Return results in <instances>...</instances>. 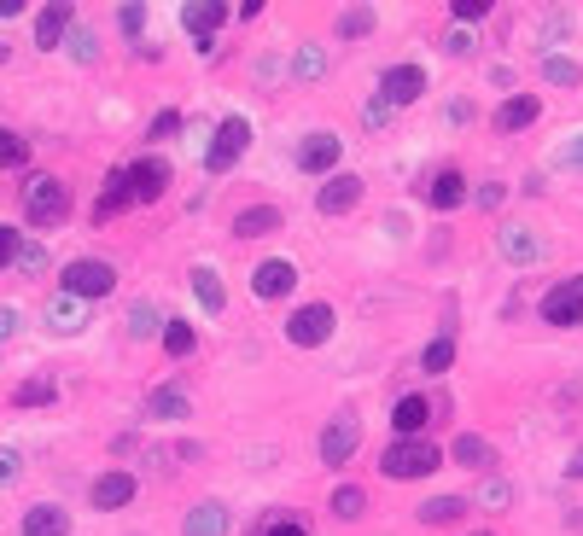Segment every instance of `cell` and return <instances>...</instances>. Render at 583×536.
<instances>
[{
	"label": "cell",
	"mask_w": 583,
	"mask_h": 536,
	"mask_svg": "<svg viewBox=\"0 0 583 536\" xmlns=\"http://www.w3.org/2000/svg\"><path fill=\"white\" fill-rule=\"evenodd\" d=\"M245 146H251V123H245V117H222V123H216V140L205 146V169L210 175H228V169L240 164Z\"/></svg>",
	"instance_id": "cell-5"
},
{
	"label": "cell",
	"mask_w": 583,
	"mask_h": 536,
	"mask_svg": "<svg viewBox=\"0 0 583 536\" xmlns=\"http://www.w3.org/2000/svg\"><path fill=\"white\" fill-rule=\"evenodd\" d=\"M18 327H24V315H18L12 303H0V338H12V333H18Z\"/></svg>",
	"instance_id": "cell-48"
},
{
	"label": "cell",
	"mask_w": 583,
	"mask_h": 536,
	"mask_svg": "<svg viewBox=\"0 0 583 536\" xmlns=\"http://www.w3.org/2000/svg\"><path fill=\"white\" fill-rule=\"evenodd\" d=\"M193 298H199L205 315H222L228 309V292H222V274L216 268H193Z\"/></svg>",
	"instance_id": "cell-25"
},
{
	"label": "cell",
	"mask_w": 583,
	"mask_h": 536,
	"mask_svg": "<svg viewBox=\"0 0 583 536\" xmlns=\"http://www.w3.org/2000/svg\"><path fill=\"white\" fill-rule=\"evenodd\" d=\"M164 350H170L175 362H187V356L199 350V327H193V321H170V327H164Z\"/></svg>",
	"instance_id": "cell-31"
},
{
	"label": "cell",
	"mask_w": 583,
	"mask_h": 536,
	"mask_svg": "<svg viewBox=\"0 0 583 536\" xmlns=\"http://www.w3.org/2000/svg\"><path fill=\"white\" fill-rule=\"evenodd\" d=\"M53 397H59V379H47V373H41V379H24V385L12 391V402H18V408H47Z\"/></svg>",
	"instance_id": "cell-32"
},
{
	"label": "cell",
	"mask_w": 583,
	"mask_h": 536,
	"mask_svg": "<svg viewBox=\"0 0 583 536\" xmlns=\"http://www.w3.org/2000/svg\"><path fill=\"white\" fill-rule=\"evenodd\" d=\"M414 513H420V525H461L467 519V496H432V502H420Z\"/></svg>",
	"instance_id": "cell-26"
},
{
	"label": "cell",
	"mask_w": 583,
	"mask_h": 536,
	"mask_svg": "<svg viewBox=\"0 0 583 536\" xmlns=\"http://www.w3.org/2000/svg\"><path fill=\"white\" fill-rule=\"evenodd\" d=\"M449 368H455V338L438 333L426 350H420V373H449Z\"/></svg>",
	"instance_id": "cell-33"
},
{
	"label": "cell",
	"mask_w": 583,
	"mask_h": 536,
	"mask_svg": "<svg viewBox=\"0 0 583 536\" xmlns=\"http://www.w3.org/2000/svg\"><path fill=\"white\" fill-rule=\"evenodd\" d=\"M292 286H298V268L286 263V257H269V263H257V268H251V292H257L263 303L292 298Z\"/></svg>",
	"instance_id": "cell-11"
},
{
	"label": "cell",
	"mask_w": 583,
	"mask_h": 536,
	"mask_svg": "<svg viewBox=\"0 0 583 536\" xmlns=\"http://www.w3.org/2000/svg\"><path fill=\"white\" fill-rule=\"evenodd\" d=\"M420 199L432 204V210H455V204H467V175H461V169H438V175H426V181H420Z\"/></svg>",
	"instance_id": "cell-14"
},
{
	"label": "cell",
	"mask_w": 583,
	"mask_h": 536,
	"mask_svg": "<svg viewBox=\"0 0 583 536\" xmlns=\"http://www.w3.org/2000/svg\"><path fill=\"white\" fill-rule=\"evenodd\" d=\"M0 65H6V47H0Z\"/></svg>",
	"instance_id": "cell-53"
},
{
	"label": "cell",
	"mask_w": 583,
	"mask_h": 536,
	"mask_svg": "<svg viewBox=\"0 0 583 536\" xmlns=\"http://www.w3.org/2000/svg\"><path fill=\"white\" fill-rule=\"evenodd\" d=\"M449 18H455V24H484V18H490V0H455Z\"/></svg>",
	"instance_id": "cell-42"
},
{
	"label": "cell",
	"mask_w": 583,
	"mask_h": 536,
	"mask_svg": "<svg viewBox=\"0 0 583 536\" xmlns=\"http://www.w3.org/2000/svg\"><path fill=\"white\" fill-rule=\"evenodd\" d=\"M47 321H53V333H82V327H88V321H82V298L59 292V298L47 303Z\"/></svg>",
	"instance_id": "cell-28"
},
{
	"label": "cell",
	"mask_w": 583,
	"mask_h": 536,
	"mask_svg": "<svg viewBox=\"0 0 583 536\" xmlns=\"http://www.w3.org/2000/svg\"><path fill=\"white\" fill-rule=\"evenodd\" d=\"M18 472H24V461H18V449H0V490H6V484H12Z\"/></svg>",
	"instance_id": "cell-47"
},
{
	"label": "cell",
	"mask_w": 583,
	"mask_h": 536,
	"mask_svg": "<svg viewBox=\"0 0 583 536\" xmlns=\"http://www.w3.org/2000/svg\"><path fill=\"white\" fill-rule=\"evenodd\" d=\"M391 426H397V437H426V426H432V402L420 397V391L397 397V408H391Z\"/></svg>",
	"instance_id": "cell-19"
},
{
	"label": "cell",
	"mask_w": 583,
	"mask_h": 536,
	"mask_svg": "<svg viewBox=\"0 0 583 536\" xmlns=\"http://www.w3.org/2000/svg\"><path fill=\"white\" fill-rule=\"evenodd\" d=\"M420 94H426V70L420 65H391L379 76V100L391 105V111H397V105H414Z\"/></svg>",
	"instance_id": "cell-10"
},
{
	"label": "cell",
	"mask_w": 583,
	"mask_h": 536,
	"mask_svg": "<svg viewBox=\"0 0 583 536\" xmlns=\"http://www.w3.org/2000/svg\"><path fill=\"white\" fill-rule=\"evenodd\" d=\"M292 76H298V82H321V76H327V47H292Z\"/></svg>",
	"instance_id": "cell-30"
},
{
	"label": "cell",
	"mask_w": 583,
	"mask_h": 536,
	"mask_svg": "<svg viewBox=\"0 0 583 536\" xmlns=\"http://www.w3.org/2000/svg\"><path fill=\"white\" fill-rule=\"evenodd\" d=\"M508 502H514V490H508L502 478H484V484H479V507H490V513H502Z\"/></svg>",
	"instance_id": "cell-38"
},
{
	"label": "cell",
	"mask_w": 583,
	"mask_h": 536,
	"mask_svg": "<svg viewBox=\"0 0 583 536\" xmlns=\"http://www.w3.org/2000/svg\"><path fill=\"white\" fill-rule=\"evenodd\" d=\"M543 321L549 327H583V280H554L549 292H543Z\"/></svg>",
	"instance_id": "cell-7"
},
{
	"label": "cell",
	"mask_w": 583,
	"mask_h": 536,
	"mask_svg": "<svg viewBox=\"0 0 583 536\" xmlns=\"http://www.w3.org/2000/svg\"><path fill=\"white\" fill-rule=\"evenodd\" d=\"M18 245H24V234L0 228V268H12V263H18Z\"/></svg>",
	"instance_id": "cell-46"
},
{
	"label": "cell",
	"mask_w": 583,
	"mask_h": 536,
	"mask_svg": "<svg viewBox=\"0 0 583 536\" xmlns=\"http://www.w3.org/2000/svg\"><path fill=\"white\" fill-rule=\"evenodd\" d=\"M449 461H455V467H473V472H490L496 467V449H490L479 432H461L449 443Z\"/></svg>",
	"instance_id": "cell-22"
},
{
	"label": "cell",
	"mask_w": 583,
	"mask_h": 536,
	"mask_svg": "<svg viewBox=\"0 0 583 536\" xmlns=\"http://www.w3.org/2000/svg\"><path fill=\"white\" fill-rule=\"evenodd\" d=\"M356 443H362V420L356 414H339V420H327V432H321V467L339 472L350 455H356Z\"/></svg>",
	"instance_id": "cell-8"
},
{
	"label": "cell",
	"mask_w": 583,
	"mask_h": 536,
	"mask_svg": "<svg viewBox=\"0 0 583 536\" xmlns=\"http://www.w3.org/2000/svg\"><path fill=\"white\" fill-rule=\"evenodd\" d=\"M18 274H41V268H47V251H41V245H35V239H24V245H18Z\"/></svg>",
	"instance_id": "cell-43"
},
{
	"label": "cell",
	"mask_w": 583,
	"mask_h": 536,
	"mask_svg": "<svg viewBox=\"0 0 583 536\" xmlns=\"http://www.w3.org/2000/svg\"><path fill=\"white\" fill-rule=\"evenodd\" d=\"M222 24H228V6H222V0H187V6H181V30L199 35V41H210Z\"/></svg>",
	"instance_id": "cell-17"
},
{
	"label": "cell",
	"mask_w": 583,
	"mask_h": 536,
	"mask_svg": "<svg viewBox=\"0 0 583 536\" xmlns=\"http://www.w3.org/2000/svg\"><path fill=\"white\" fill-rule=\"evenodd\" d=\"M379 12L374 6H344L339 12V41H362V35H374Z\"/></svg>",
	"instance_id": "cell-29"
},
{
	"label": "cell",
	"mask_w": 583,
	"mask_h": 536,
	"mask_svg": "<svg viewBox=\"0 0 583 536\" xmlns=\"http://www.w3.org/2000/svg\"><path fill=\"white\" fill-rule=\"evenodd\" d=\"M333 513H339V519H362V513H368V490H362V484H339V490H333Z\"/></svg>",
	"instance_id": "cell-36"
},
{
	"label": "cell",
	"mask_w": 583,
	"mask_h": 536,
	"mask_svg": "<svg viewBox=\"0 0 583 536\" xmlns=\"http://www.w3.org/2000/svg\"><path fill=\"white\" fill-rule=\"evenodd\" d=\"M467 47H473V41H467V35H461V30H449V35H444V53H455V59H461Z\"/></svg>",
	"instance_id": "cell-50"
},
{
	"label": "cell",
	"mask_w": 583,
	"mask_h": 536,
	"mask_svg": "<svg viewBox=\"0 0 583 536\" xmlns=\"http://www.w3.org/2000/svg\"><path fill=\"white\" fill-rule=\"evenodd\" d=\"M543 82H554V88H578L583 65L578 59H566V53H549V59H543Z\"/></svg>",
	"instance_id": "cell-34"
},
{
	"label": "cell",
	"mask_w": 583,
	"mask_h": 536,
	"mask_svg": "<svg viewBox=\"0 0 583 536\" xmlns=\"http://www.w3.org/2000/svg\"><path fill=\"white\" fill-rule=\"evenodd\" d=\"M24 12V0H0V18H18Z\"/></svg>",
	"instance_id": "cell-51"
},
{
	"label": "cell",
	"mask_w": 583,
	"mask_h": 536,
	"mask_svg": "<svg viewBox=\"0 0 583 536\" xmlns=\"http://www.w3.org/2000/svg\"><path fill=\"white\" fill-rule=\"evenodd\" d=\"M164 327H170V321H164V315H158V309H152L146 298H140L135 309H129V333H135V338H152V333L164 338Z\"/></svg>",
	"instance_id": "cell-35"
},
{
	"label": "cell",
	"mask_w": 583,
	"mask_h": 536,
	"mask_svg": "<svg viewBox=\"0 0 583 536\" xmlns=\"http://www.w3.org/2000/svg\"><path fill=\"white\" fill-rule=\"evenodd\" d=\"M170 134H181V111H158L152 129H146V140H170Z\"/></svg>",
	"instance_id": "cell-44"
},
{
	"label": "cell",
	"mask_w": 583,
	"mask_h": 536,
	"mask_svg": "<svg viewBox=\"0 0 583 536\" xmlns=\"http://www.w3.org/2000/svg\"><path fill=\"white\" fill-rule=\"evenodd\" d=\"M24 536H70V513L53 502H35L24 513Z\"/></svg>",
	"instance_id": "cell-23"
},
{
	"label": "cell",
	"mask_w": 583,
	"mask_h": 536,
	"mask_svg": "<svg viewBox=\"0 0 583 536\" xmlns=\"http://www.w3.org/2000/svg\"><path fill=\"white\" fill-rule=\"evenodd\" d=\"M560 164H566V169H583V134H578V140H566V146H560Z\"/></svg>",
	"instance_id": "cell-49"
},
{
	"label": "cell",
	"mask_w": 583,
	"mask_h": 536,
	"mask_svg": "<svg viewBox=\"0 0 583 536\" xmlns=\"http://www.w3.org/2000/svg\"><path fill=\"white\" fill-rule=\"evenodd\" d=\"M339 327V315H333V303H304V309H292V321H286V344H298V350H321L327 338Z\"/></svg>",
	"instance_id": "cell-4"
},
{
	"label": "cell",
	"mask_w": 583,
	"mask_h": 536,
	"mask_svg": "<svg viewBox=\"0 0 583 536\" xmlns=\"http://www.w3.org/2000/svg\"><path fill=\"white\" fill-rule=\"evenodd\" d=\"M479 536H490V531H479Z\"/></svg>",
	"instance_id": "cell-54"
},
{
	"label": "cell",
	"mask_w": 583,
	"mask_h": 536,
	"mask_svg": "<svg viewBox=\"0 0 583 536\" xmlns=\"http://www.w3.org/2000/svg\"><path fill=\"white\" fill-rule=\"evenodd\" d=\"M339 152H344V140L333 129H315L298 140V152H292V164L304 169V175H339Z\"/></svg>",
	"instance_id": "cell-6"
},
{
	"label": "cell",
	"mask_w": 583,
	"mask_h": 536,
	"mask_svg": "<svg viewBox=\"0 0 583 536\" xmlns=\"http://www.w3.org/2000/svg\"><path fill=\"white\" fill-rule=\"evenodd\" d=\"M70 59H76V65H94V59H100V41H94V30H70Z\"/></svg>",
	"instance_id": "cell-39"
},
{
	"label": "cell",
	"mask_w": 583,
	"mask_h": 536,
	"mask_svg": "<svg viewBox=\"0 0 583 536\" xmlns=\"http://www.w3.org/2000/svg\"><path fill=\"white\" fill-rule=\"evenodd\" d=\"M356 204H362V175H344V169L327 175L321 193H315V210H321V216H350Z\"/></svg>",
	"instance_id": "cell-9"
},
{
	"label": "cell",
	"mask_w": 583,
	"mask_h": 536,
	"mask_svg": "<svg viewBox=\"0 0 583 536\" xmlns=\"http://www.w3.org/2000/svg\"><path fill=\"white\" fill-rule=\"evenodd\" d=\"M537 117H543V100H537V94H508V100L496 105V129H502V134L531 129Z\"/></svg>",
	"instance_id": "cell-18"
},
{
	"label": "cell",
	"mask_w": 583,
	"mask_h": 536,
	"mask_svg": "<svg viewBox=\"0 0 583 536\" xmlns=\"http://www.w3.org/2000/svg\"><path fill=\"white\" fill-rule=\"evenodd\" d=\"M566 472H572V478H583V449L572 455V467H566Z\"/></svg>",
	"instance_id": "cell-52"
},
{
	"label": "cell",
	"mask_w": 583,
	"mask_h": 536,
	"mask_svg": "<svg viewBox=\"0 0 583 536\" xmlns=\"http://www.w3.org/2000/svg\"><path fill=\"white\" fill-rule=\"evenodd\" d=\"M59 292H70V298H82V303L111 298L117 292V268L100 263V257H76V263L59 268Z\"/></svg>",
	"instance_id": "cell-3"
},
{
	"label": "cell",
	"mask_w": 583,
	"mask_h": 536,
	"mask_svg": "<svg viewBox=\"0 0 583 536\" xmlns=\"http://www.w3.org/2000/svg\"><path fill=\"white\" fill-rule=\"evenodd\" d=\"M129 193H135V204H158L164 193H170V164L164 158H140V164H129Z\"/></svg>",
	"instance_id": "cell-12"
},
{
	"label": "cell",
	"mask_w": 583,
	"mask_h": 536,
	"mask_svg": "<svg viewBox=\"0 0 583 536\" xmlns=\"http://www.w3.org/2000/svg\"><path fill=\"white\" fill-rule=\"evenodd\" d=\"M146 414H152V420H193V402L181 397L175 385H158L152 402H146Z\"/></svg>",
	"instance_id": "cell-27"
},
{
	"label": "cell",
	"mask_w": 583,
	"mask_h": 536,
	"mask_svg": "<svg viewBox=\"0 0 583 536\" xmlns=\"http://www.w3.org/2000/svg\"><path fill=\"white\" fill-rule=\"evenodd\" d=\"M117 30L129 35V41H140V30H146V6H140V0H129V6L117 12Z\"/></svg>",
	"instance_id": "cell-41"
},
{
	"label": "cell",
	"mask_w": 583,
	"mask_h": 536,
	"mask_svg": "<svg viewBox=\"0 0 583 536\" xmlns=\"http://www.w3.org/2000/svg\"><path fill=\"white\" fill-rule=\"evenodd\" d=\"M467 199H479V210H496V204L508 199V187H502V181H484L479 193H467Z\"/></svg>",
	"instance_id": "cell-45"
},
{
	"label": "cell",
	"mask_w": 583,
	"mask_h": 536,
	"mask_svg": "<svg viewBox=\"0 0 583 536\" xmlns=\"http://www.w3.org/2000/svg\"><path fill=\"white\" fill-rule=\"evenodd\" d=\"M135 472H123V467H111V472H100L94 478V490H88V502L100 507V513H117V507H129L135 502Z\"/></svg>",
	"instance_id": "cell-13"
},
{
	"label": "cell",
	"mask_w": 583,
	"mask_h": 536,
	"mask_svg": "<svg viewBox=\"0 0 583 536\" xmlns=\"http://www.w3.org/2000/svg\"><path fill=\"white\" fill-rule=\"evenodd\" d=\"M24 216H30L35 228H59L70 216V187L59 175H30L24 181Z\"/></svg>",
	"instance_id": "cell-2"
},
{
	"label": "cell",
	"mask_w": 583,
	"mask_h": 536,
	"mask_svg": "<svg viewBox=\"0 0 583 536\" xmlns=\"http://www.w3.org/2000/svg\"><path fill=\"white\" fill-rule=\"evenodd\" d=\"M251 536H304V525H298L292 513H269V519H263Z\"/></svg>",
	"instance_id": "cell-40"
},
{
	"label": "cell",
	"mask_w": 583,
	"mask_h": 536,
	"mask_svg": "<svg viewBox=\"0 0 583 536\" xmlns=\"http://www.w3.org/2000/svg\"><path fill=\"white\" fill-rule=\"evenodd\" d=\"M70 24H76L70 0H53V6H41V18H35V47H41V53H59V41L70 35Z\"/></svg>",
	"instance_id": "cell-15"
},
{
	"label": "cell",
	"mask_w": 583,
	"mask_h": 536,
	"mask_svg": "<svg viewBox=\"0 0 583 536\" xmlns=\"http://www.w3.org/2000/svg\"><path fill=\"white\" fill-rule=\"evenodd\" d=\"M496 245H502V257H508V263H519V268H531L537 257H543V245L531 239V228H502V239H496Z\"/></svg>",
	"instance_id": "cell-24"
},
{
	"label": "cell",
	"mask_w": 583,
	"mask_h": 536,
	"mask_svg": "<svg viewBox=\"0 0 583 536\" xmlns=\"http://www.w3.org/2000/svg\"><path fill=\"white\" fill-rule=\"evenodd\" d=\"M444 467V449L432 443V437H397L385 455H379V472L385 478H397V484H409V478H426V472Z\"/></svg>",
	"instance_id": "cell-1"
},
{
	"label": "cell",
	"mask_w": 583,
	"mask_h": 536,
	"mask_svg": "<svg viewBox=\"0 0 583 536\" xmlns=\"http://www.w3.org/2000/svg\"><path fill=\"white\" fill-rule=\"evenodd\" d=\"M129 204H135V193H129V169H111L105 187H100V199H94V222H100V228L105 222H117Z\"/></svg>",
	"instance_id": "cell-16"
},
{
	"label": "cell",
	"mask_w": 583,
	"mask_h": 536,
	"mask_svg": "<svg viewBox=\"0 0 583 536\" xmlns=\"http://www.w3.org/2000/svg\"><path fill=\"white\" fill-rule=\"evenodd\" d=\"M30 164V140L12 129H0V169H24Z\"/></svg>",
	"instance_id": "cell-37"
},
{
	"label": "cell",
	"mask_w": 583,
	"mask_h": 536,
	"mask_svg": "<svg viewBox=\"0 0 583 536\" xmlns=\"http://www.w3.org/2000/svg\"><path fill=\"white\" fill-rule=\"evenodd\" d=\"M181 536H228V507L222 502H193L181 519Z\"/></svg>",
	"instance_id": "cell-20"
},
{
	"label": "cell",
	"mask_w": 583,
	"mask_h": 536,
	"mask_svg": "<svg viewBox=\"0 0 583 536\" xmlns=\"http://www.w3.org/2000/svg\"><path fill=\"white\" fill-rule=\"evenodd\" d=\"M280 204H245L240 216H234V234L240 239H263V234H280Z\"/></svg>",
	"instance_id": "cell-21"
}]
</instances>
